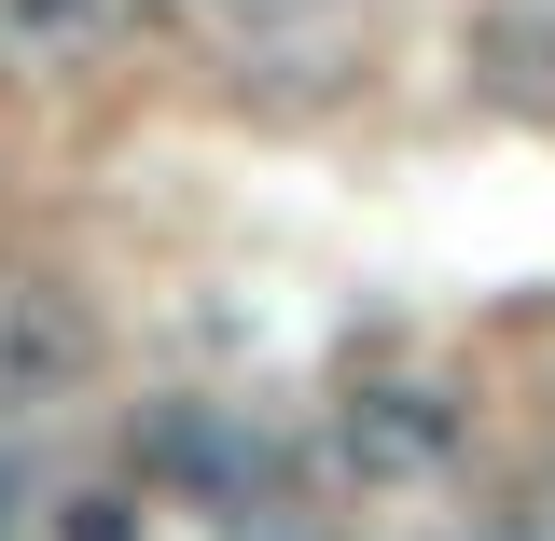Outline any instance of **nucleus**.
<instances>
[{
  "mask_svg": "<svg viewBox=\"0 0 555 541\" xmlns=\"http://www.w3.org/2000/svg\"><path fill=\"white\" fill-rule=\"evenodd\" d=\"M500 541H555V500H528V514H514V528H500Z\"/></svg>",
  "mask_w": 555,
  "mask_h": 541,
  "instance_id": "nucleus-8",
  "label": "nucleus"
},
{
  "mask_svg": "<svg viewBox=\"0 0 555 541\" xmlns=\"http://www.w3.org/2000/svg\"><path fill=\"white\" fill-rule=\"evenodd\" d=\"M222 541H334V528H306V514H278V500H236Z\"/></svg>",
  "mask_w": 555,
  "mask_h": 541,
  "instance_id": "nucleus-6",
  "label": "nucleus"
},
{
  "mask_svg": "<svg viewBox=\"0 0 555 541\" xmlns=\"http://www.w3.org/2000/svg\"><path fill=\"white\" fill-rule=\"evenodd\" d=\"M334 445H347L361 486H416V473L459 459V403H444L430 375H361V389L334 403Z\"/></svg>",
  "mask_w": 555,
  "mask_h": 541,
  "instance_id": "nucleus-1",
  "label": "nucleus"
},
{
  "mask_svg": "<svg viewBox=\"0 0 555 541\" xmlns=\"http://www.w3.org/2000/svg\"><path fill=\"white\" fill-rule=\"evenodd\" d=\"M139 459H153L167 486H195V500H222V514L264 500V445H250L222 403H153V416H139Z\"/></svg>",
  "mask_w": 555,
  "mask_h": 541,
  "instance_id": "nucleus-3",
  "label": "nucleus"
},
{
  "mask_svg": "<svg viewBox=\"0 0 555 541\" xmlns=\"http://www.w3.org/2000/svg\"><path fill=\"white\" fill-rule=\"evenodd\" d=\"M83 389V306H69L56 278H28V265H0V403L14 416H42Z\"/></svg>",
  "mask_w": 555,
  "mask_h": 541,
  "instance_id": "nucleus-2",
  "label": "nucleus"
},
{
  "mask_svg": "<svg viewBox=\"0 0 555 541\" xmlns=\"http://www.w3.org/2000/svg\"><path fill=\"white\" fill-rule=\"evenodd\" d=\"M56 541H139V500L126 486H83V500H56Z\"/></svg>",
  "mask_w": 555,
  "mask_h": 541,
  "instance_id": "nucleus-5",
  "label": "nucleus"
},
{
  "mask_svg": "<svg viewBox=\"0 0 555 541\" xmlns=\"http://www.w3.org/2000/svg\"><path fill=\"white\" fill-rule=\"evenodd\" d=\"M222 14H236V28H264V42H278V28H306V14H347V0H222Z\"/></svg>",
  "mask_w": 555,
  "mask_h": 541,
  "instance_id": "nucleus-7",
  "label": "nucleus"
},
{
  "mask_svg": "<svg viewBox=\"0 0 555 541\" xmlns=\"http://www.w3.org/2000/svg\"><path fill=\"white\" fill-rule=\"evenodd\" d=\"M112 14L126 0H0V69L14 83H69V69H98Z\"/></svg>",
  "mask_w": 555,
  "mask_h": 541,
  "instance_id": "nucleus-4",
  "label": "nucleus"
}]
</instances>
